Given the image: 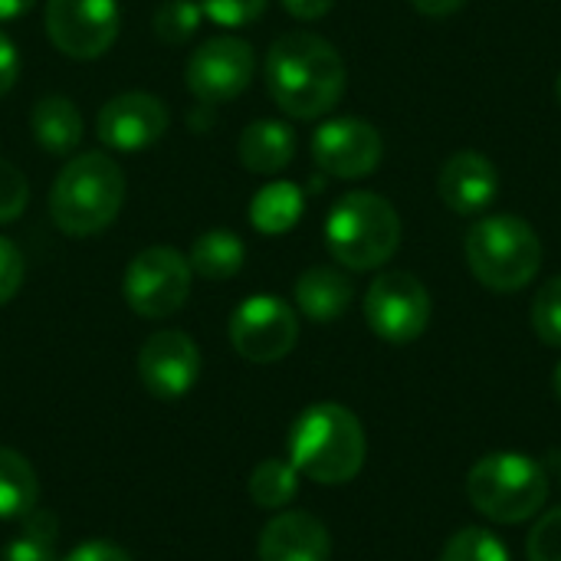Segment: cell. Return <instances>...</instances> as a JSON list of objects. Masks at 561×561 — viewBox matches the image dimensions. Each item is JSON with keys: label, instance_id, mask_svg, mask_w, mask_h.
Returning a JSON list of instances; mask_svg holds the SVG:
<instances>
[{"label": "cell", "instance_id": "cell-18", "mask_svg": "<svg viewBox=\"0 0 561 561\" xmlns=\"http://www.w3.org/2000/svg\"><path fill=\"white\" fill-rule=\"evenodd\" d=\"M237 154L240 164L253 174H279L283 168H289L296 154V135L286 122L256 118L240 131Z\"/></svg>", "mask_w": 561, "mask_h": 561}, {"label": "cell", "instance_id": "cell-21", "mask_svg": "<svg viewBox=\"0 0 561 561\" xmlns=\"http://www.w3.org/2000/svg\"><path fill=\"white\" fill-rule=\"evenodd\" d=\"M243 260H247V247L233 230H207L194 240L187 253L191 270L201 279H214V283L233 279L243 270Z\"/></svg>", "mask_w": 561, "mask_h": 561}, {"label": "cell", "instance_id": "cell-32", "mask_svg": "<svg viewBox=\"0 0 561 561\" xmlns=\"http://www.w3.org/2000/svg\"><path fill=\"white\" fill-rule=\"evenodd\" d=\"M62 561H135L125 549H118L115 542H105V539H92V542H82L76 546Z\"/></svg>", "mask_w": 561, "mask_h": 561}, {"label": "cell", "instance_id": "cell-34", "mask_svg": "<svg viewBox=\"0 0 561 561\" xmlns=\"http://www.w3.org/2000/svg\"><path fill=\"white\" fill-rule=\"evenodd\" d=\"M335 7V0H283V10L296 20H319Z\"/></svg>", "mask_w": 561, "mask_h": 561}, {"label": "cell", "instance_id": "cell-38", "mask_svg": "<svg viewBox=\"0 0 561 561\" xmlns=\"http://www.w3.org/2000/svg\"><path fill=\"white\" fill-rule=\"evenodd\" d=\"M556 95H559V105H561V72H559V79H556Z\"/></svg>", "mask_w": 561, "mask_h": 561}, {"label": "cell", "instance_id": "cell-19", "mask_svg": "<svg viewBox=\"0 0 561 561\" xmlns=\"http://www.w3.org/2000/svg\"><path fill=\"white\" fill-rule=\"evenodd\" d=\"M30 131L49 154H72L85 135L82 112L66 95H43L30 112Z\"/></svg>", "mask_w": 561, "mask_h": 561}, {"label": "cell", "instance_id": "cell-6", "mask_svg": "<svg viewBox=\"0 0 561 561\" xmlns=\"http://www.w3.org/2000/svg\"><path fill=\"white\" fill-rule=\"evenodd\" d=\"M467 496L477 513L500 526H516L549 503V477L539 460L526 454H490L473 463L467 477Z\"/></svg>", "mask_w": 561, "mask_h": 561}, {"label": "cell", "instance_id": "cell-22", "mask_svg": "<svg viewBox=\"0 0 561 561\" xmlns=\"http://www.w3.org/2000/svg\"><path fill=\"white\" fill-rule=\"evenodd\" d=\"M39 480L33 463L10 447H0V519H26L36 510Z\"/></svg>", "mask_w": 561, "mask_h": 561}, {"label": "cell", "instance_id": "cell-35", "mask_svg": "<svg viewBox=\"0 0 561 561\" xmlns=\"http://www.w3.org/2000/svg\"><path fill=\"white\" fill-rule=\"evenodd\" d=\"M467 0H411L414 10H421L424 16H450L463 7Z\"/></svg>", "mask_w": 561, "mask_h": 561}, {"label": "cell", "instance_id": "cell-37", "mask_svg": "<svg viewBox=\"0 0 561 561\" xmlns=\"http://www.w3.org/2000/svg\"><path fill=\"white\" fill-rule=\"evenodd\" d=\"M556 398L561 401V362H559V368H556Z\"/></svg>", "mask_w": 561, "mask_h": 561}, {"label": "cell", "instance_id": "cell-1", "mask_svg": "<svg viewBox=\"0 0 561 561\" xmlns=\"http://www.w3.org/2000/svg\"><path fill=\"white\" fill-rule=\"evenodd\" d=\"M266 89L289 118H322L345 95V62L325 36L293 30L266 53Z\"/></svg>", "mask_w": 561, "mask_h": 561}, {"label": "cell", "instance_id": "cell-26", "mask_svg": "<svg viewBox=\"0 0 561 561\" xmlns=\"http://www.w3.org/2000/svg\"><path fill=\"white\" fill-rule=\"evenodd\" d=\"M440 561H510V552L496 533L480 529V526H467L447 542Z\"/></svg>", "mask_w": 561, "mask_h": 561}, {"label": "cell", "instance_id": "cell-16", "mask_svg": "<svg viewBox=\"0 0 561 561\" xmlns=\"http://www.w3.org/2000/svg\"><path fill=\"white\" fill-rule=\"evenodd\" d=\"M260 561H329L332 536L312 513H279L273 516L256 546Z\"/></svg>", "mask_w": 561, "mask_h": 561}, {"label": "cell", "instance_id": "cell-28", "mask_svg": "<svg viewBox=\"0 0 561 561\" xmlns=\"http://www.w3.org/2000/svg\"><path fill=\"white\" fill-rule=\"evenodd\" d=\"M197 3L210 23H217L224 30H240V26L256 23L266 13L270 0H197Z\"/></svg>", "mask_w": 561, "mask_h": 561}, {"label": "cell", "instance_id": "cell-3", "mask_svg": "<svg viewBox=\"0 0 561 561\" xmlns=\"http://www.w3.org/2000/svg\"><path fill=\"white\" fill-rule=\"evenodd\" d=\"M125 204V171L102 151L69 158L49 191V217L66 237L102 233Z\"/></svg>", "mask_w": 561, "mask_h": 561}, {"label": "cell", "instance_id": "cell-23", "mask_svg": "<svg viewBox=\"0 0 561 561\" xmlns=\"http://www.w3.org/2000/svg\"><path fill=\"white\" fill-rule=\"evenodd\" d=\"M296 493H299V470L289 460L270 457V460L253 467V473H250V500L260 510L279 513L296 500Z\"/></svg>", "mask_w": 561, "mask_h": 561}, {"label": "cell", "instance_id": "cell-20", "mask_svg": "<svg viewBox=\"0 0 561 561\" xmlns=\"http://www.w3.org/2000/svg\"><path fill=\"white\" fill-rule=\"evenodd\" d=\"M306 210V194L293 181H273L260 187L250 201V224L263 237L289 233Z\"/></svg>", "mask_w": 561, "mask_h": 561}, {"label": "cell", "instance_id": "cell-8", "mask_svg": "<svg viewBox=\"0 0 561 561\" xmlns=\"http://www.w3.org/2000/svg\"><path fill=\"white\" fill-rule=\"evenodd\" d=\"M365 319L378 339L408 345L431 325V293L414 273L388 270L365 293Z\"/></svg>", "mask_w": 561, "mask_h": 561}, {"label": "cell", "instance_id": "cell-39", "mask_svg": "<svg viewBox=\"0 0 561 561\" xmlns=\"http://www.w3.org/2000/svg\"><path fill=\"white\" fill-rule=\"evenodd\" d=\"M559 480H561V463H559Z\"/></svg>", "mask_w": 561, "mask_h": 561}, {"label": "cell", "instance_id": "cell-25", "mask_svg": "<svg viewBox=\"0 0 561 561\" xmlns=\"http://www.w3.org/2000/svg\"><path fill=\"white\" fill-rule=\"evenodd\" d=\"M201 3L197 0H164L154 10V36L168 46L187 43L201 30Z\"/></svg>", "mask_w": 561, "mask_h": 561}, {"label": "cell", "instance_id": "cell-33", "mask_svg": "<svg viewBox=\"0 0 561 561\" xmlns=\"http://www.w3.org/2000/svg\"><path fill=\"white\" fill-rule=\"evenodd\" d=\"M20 79V53L13 39L0 30V95H7Z\"/></svg>", "mask_w": 561, "mask_h": 561}, {"label": "cell", "instance_id": "cell-14", "mask_svg": "<svg viewBox=\"0 0 561 561\" xmlns=\"http://www.w3.org/2000/svg\"><path fill=\"white\" fill-rule=\"evenodd\" d=\"M138 378L161 401L184 398L201 378V348L187 332L161 329L138 352Z\"/></svg>", "mask_w": 561, "mask_h": 561}, {"label": "cell", "instance_id": "cell-15", "mask_svg": "<svg viewBox=\"0 0 561 561\" xmlns=\"http://www.w3.org/2000/svg\"><path fill=\"white\" fill-rule=\"evenodd\" d=\"M437 187H440L444 204L454 214L473 217V214H483L496 201L500 174H496V164L486 154H480V151H457L440 168Z\"/></svg>", "mask_w": 561, "mask_h": 561}, {"label": "cell", "instance_id": "cell-5", "mask_svg": "<svg viewBox=\"0 0 561 561\" xmlns=\"http://www.w3.org/2000/svg\"><path fill=\"white\" fill-rule=\"evenodd\" d=\"M467 263L493 293L526 289L542 266V240L523 217L490 214L467 233Z\"/></svg>", "mask_w": 561, "mask_h": 561}, {"label": "cell", "instance_id": "cell-10", "mask_svg": "<svg viewBox=\"0 0 561 561\" xmlns=\"http://www.w3.org/2000/svg\"><path fill=\"white\" fill-rule=\"evenodd\" d=\"M299 342V316L279 296H250L230 316V345L253 365L283 362Z\"/></svg>", "mask_w": 561, "mask_h": 561}, {"label": "cell", "instance_id": "cell-9", "mask_svg": "<svg viewBox=\"0 0 561 561\" xmlns=\"http://www.w3.org/2000/svg\"><path fill=\"white\" fill-rule=\"evenodd\" d=\"M256 72V53L240 36H210L204 39L184 66V82L201 105H224L243 95Z\"/></svg>", "mask_w": 561, "mask_h": 561}, {"label": "cell", "instance_id": "cell-11", "mask_svg": "<svg viewBox=\"0 0 561 561\" xmlns=\"http://www.w3.org/2000/svg\"><path fill=\"white\" fill-rule=\"evenodd\" d=\"M118 30V0H46V36L69 59L105 56Z\"/></svg>", "mask_w": 561, "mask_h": 561}, {"label": "cell", "instance_id": "cell-7", "mask_svg": "<svg viewBox=\"0 0 561 561\" xmlns=\"http://www.w3.org/2000/svg\"><path fill=\"white\" fill-rule=\"evenodd\" d=\"M191 263L174 247H148L141 250L122 279V296L128 309L141 319H168L184 309L191 296Z\"/></svg>", "mask_w": 561, "mask_h": 561}, {"label": "cell", "instance_id": "cell-24", "mask_svg": "<svg viewBox=\"0 0 561 561\" xmlns=\"http://www.w3.org/2000/svg\"><path fill=\"white\" fill-rule=\"evenodd\" d=\"M56 536H59L56 516L46 510H33L23 519L20 533L7 542L0 561H59L56 559Z\"/></svg>", "mask_w": 561, "mask_h": 561}, {"label": "cell", "instance_id": "cell-13", "mask_svg": "<svg viewBox=\"0 0 561 561\" xmlns=\"http://www.w3.org/2000/svg\"><path fill=\"white\" fill-rule=\"evenodd\" d=\"M171 125L168 105L151 92H122L112 95L95 115V135L112 151H145L164 138Z\"/></svg>", "mask_w": 561, "mask_h": 561}, {"label": "cell", "instance_id": "cell-29", "mask_svg": "<svg viewBox=\"0 0 561 561\" xmlns=\"http://www.w3.org/2000/svg\"><path fill=\"white\" fill-rule=\"evenodd\" d=\"M26 201H30L26 174L7 158H0V224L20 220V214L26 210Z\"/></svg>", "mask_w": 561, "mask_h": 561}, {"label": "cell", "instance_id": "cell-27", "mask_svg": "<svg viewBox=\"0 0 561 561\" xmlns=\"http://www.w3.org/2000/svg\"><path fill=\"white\" fill-rule=\"evenodd\" d=\"M533 329L546 345L561 348V276H552L536 293V299H533Z\"/></svg>", "mask_w": 561, "mask_h": 561}, {"label": "cell", "instance_id": "cell-2", "mask_svg": "<svg viewBox=\"0 0 561 561\" xmlns=\"http://www.w3.org/2000/svg\"><path fill=\"white\" fill-rule=\"evenodd\" d=\"M365 454L368 444L362 421L335 401L306 408L289 431V463L299 477L319 486H342L355 480L365 467Z\"/></svg>", "mask_w": 561, "mask_h": 561}, {"label": "cell", "instance_id": "cell-36", "mask_svg": "<svg viewBox=\"0 0 561 561\" xmlns=\"http://www.w3.org/2000/svg\"><path fill=\"white\" fill-rule=\"evenodd\" d=\"M36 7V0H0V23L20 20L23 13H30Z\"/></svg>", "mask_w": 561, "mask_h": 561}, {"label": "cell", "instance_id": "cell-4", "mask_svg": "<svg viewBox=\"0 0 561 561\" xmlns=\"http://www.w3.org/2000/svg\"><path fill=\"white\" fill-rule=\"evenodd\" d=\"M325 247L345 270H378L401 247V217L388 197L348 191L325 217Z\"/></svg>", "mask_w": 561, "mask_h": 561}, {"label": "cell", "instance_id": "cell-12", "mask_svg": "<svg viewBox=\"0 0 561 561\" xmlns=\"http://www.w3.org/2000/svg\"><path fill=\"white\" fill-rule=\"evenodd\" d=\"M385 154V141L378 128L365 118H329L312 135V158L316 164L342 181L368 178Z\"/></svg>", "mask_w": 561, "mask_h": 561}, {"label": "cell", "instance_id": "cell-30", "mask_svg": "<svg viewBox=\"0 0 561 561\" xmlns=\"http://www.w3.org/2000/svg\"><path fill=\"white\" fill-rule=\"evenodd\" d=\"M526 556H529V561H561V506L546 513L533 526L529 542H526Z\"/></svg>", "mask_w": 561, "mask_h": 561}, {"label": "cell", "instance_id": "cell-17", "mask_svg": "<svg viewBox=\"0 0 561 561\" xmlns=\"http://www.w3.org/2000/svg\"><path fill=\"white\" fill-rule=\"evenodd\" d=\"M355 296L352 279L339 266H309L296 279V306L312 322H335L348 312Z\"/></svg>", "mask_w": 561, "mask_h": 561}, {"label": "cell", "instance_id": "cell-31", "mask_svg": "<svg viewBox=\"0 0 561 561\" xmlns=\"http://www.w3.org/2000/svg\"><path fill=\"white\" fill-rule=\"evenodd\" d=\"M23 276H26L23 253L16 250V243H13V240L0 237V306H7V302L20 293Z\"/></svg>", "mask_w": 561, "mask_h": 561}]
</instances>
